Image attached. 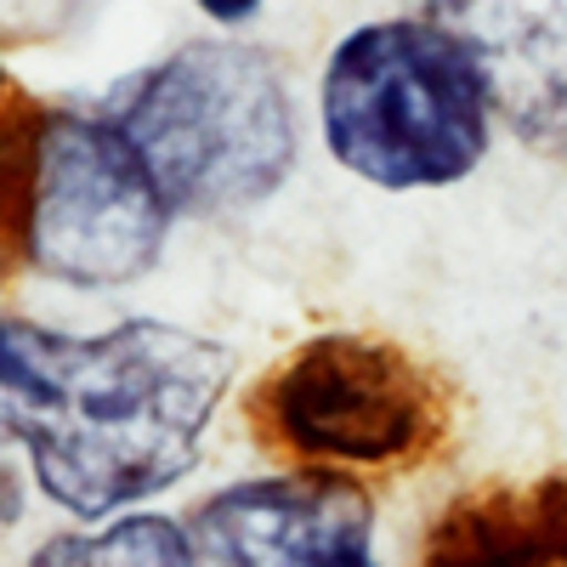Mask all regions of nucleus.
Masks as SVG:
<instances>
[{"label": "nucleus", "instance_id": "nucleus-1", "mask_svg": "<svg viewBox=\"0 0 567 567\" xmlns=\"http://www.w3.org/2000/svg\"><path fill=\"white\" fill-rule=\"evenodd\" d=\"M233 369L221 341L165 318L69 336L0 312V449H23L69 523L142 511L199 465Z\"/></svg>", "mask_w": 567, "mask_h": 567}, {"label": "nucleus", "instance_id": "nucleus-2", "mask_svg": "<svg viewBox=\"0 0 567 567\" xmlns=\"http://www.w3.org/2000/svg\"><path fill=\"white\" fill-rule=\"evenodd\" d=\"M323 148L374 194H443L494 148V97L471 52L420 12L347 29L318 74Z\"/></svg>", "mask_w": 567, "mask_h": 567}, {"label": "nucleus", "instance_id": "nucleus-3", "mask_svg": "<svg viewBox=\"0 0 567 567\" xmlns=\"http://www.w3.org/2000/svg\"><path fill=\"white\" fill-rule=\"evenodd\" d=\"M148 159L176 216H233L272 199L301 159L278 63L245 40H187L97 103Z\"/></svg>", "mask_w": 567, "mask_h": 567}, {"label": "nucleus", "instance_id": "nucleus-4", "mask_svg": "<svg viewBox=\"0 0 567 567\" xmlns=\"http://www.w3.org/2000/svg\"><path fill=\"white\" fill-rule=\"evenodd\" d=\"M12 227L34 278L125 290L165 261L176 205L103 109H34L18 131Z\"/></svg>", "mask_w": 567, "mask_h": 567}, {"label": "nucleus", "instance_id": "nucleus-5", "mask_svg": "<svg viewBox=\"0 0 567 567\" xmlns=\"http://www.w3.org/2000/svg\"><path fill=\"white\" fill-rule=\"evenodd\" d=\"M261 437L323 471H398L425 460L449 432L437 374L398 341L329 329L301 341L256 392Z\"/></svg>", "mask_w": 567, "mask_h": 567}, {"label": "nucleus", "instance_id": "nucleus-6", "mask_svg": "<svg viewBox=\"0 0 567 567\" xmlns=\"http://www.w3.org/2000/svg\"><path fill=\"white\" fill-rule=\"evenodd\" d=\"M199 567H329L352 550H369L374 499L352 471H278L216 488L194 516Z\"/></svg>", "mask_w": 567, "mask_h": 567}, {"label": "nucleus", "instance_id": "nucleus-7", "mask_svg": "<svg viewBox=\"0 0 567 567\" xmlns=\"http://www.w3.org/2000/svg\"><path fill=\"white\" fill-rule=\"evenodd\" d=\"M483 69L505 131L567 154V0H409Z\"/></svg>", "mask_w": 567, "mask_h": 567}, {"label": "nucleus", "instance_id": "nucleus-8", "mask_svg": "<svg viewBox=\"0 0 567 567\" xmlns=\"http://www.w3.org/2000/svg\"><path fill=\"white\" fill-rule=\"evenodd\" d=\"M420 567H567V477L460 494L425 528Z\"/></svg>", "mask_w": 567, "mask_h": 567}, {"label": "nucleus", "instance_id": "nucleus-9", "mask_svg": "<svg viewBox=\"0 0 567 567\" xmlns=\"http://www.w3.org/2000/svg\"><path fill=\"white\" fill-rule=\"evenodd\" d=\"M23 567H199L187 523L165 511H120L40 539Z\"/></svg>", "mask_w": 567, "mask_h": 567}, {"label": "nucleus", "instance_id": "nucleus-10", "mask_svg": "<svg viewBox=\"0 0 567 567\" xmlns=\"http://www.w3.org/2000/svg\"><path fill=\"white\" fill-rule=\"evenodd\" d=\"M194 7L210 18V23H221V29H239V23H250L267 0H194Z\"/></svg>", "mask_w": 567, "mask_h": 567}, {"label": "nucleus", "instance_id": "nucleus-11", "mask_svg": "<svg viewBox=\"0 0 567 567\" xmlns=\"http://www.w3.org/2000/svg\"><path fill=\"white\" fill-rule=\"evenodd\" d=\"M329 567H374V556H369V550H352V556H341V561H329Z\"/></svg>", "mask_w": 567, "mask_h": 567}, {"label": "nucleus", "instance_id": "nucleus-12", "mask_svg": "<svg viewBox=\"0 0 567 567\" xmlns=\"http://www.w3.org/2000/svg\"><path fill=\"white\" fill-rule=\"evenodd\" d=\"M0 136H7V63H0Z\"/></svg>", "mask_w": 567, "mask_h": 567}]
</instances>
